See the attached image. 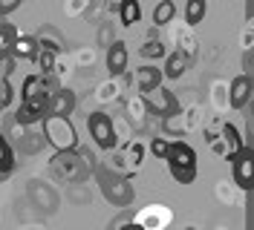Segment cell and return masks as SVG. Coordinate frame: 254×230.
<instances>
[{
	"mask_svg": "<svg viewBox=\"0 0 254 230\" xmlns=\"http://www.w3.org/2000/svg\"><path fill=\"white\" fill-rule=\"evenodd\" d=\"M139 52H142L144 58H150V61H153V58H162V55H165V44H162L159 38H147Z\"/></svg>",
	"mask_w": 254,
	"mask_h": 230,
	"instance_id": "d4e9b609",
	"label": "cell"
},
{
	"mask_svg": "<svg viewBox=\"0 0 254 230\" xmlns=\"http://www.w3.org/2000/svg\"><path fill=\"white\" fill-rule=\"evenodd\" d=\"M95 179H98V187L104 193V199L116 204V207H127L133 201V187L127 182V176H119L107 167H95Z\"/></svg>",
	"mask_w": 254,
	"mask_h": 230,
	"instance_id": "3957f363",
	"label": "cell"
},
{
	"mask_svg": "<svg viewBox=\"0 0 254 230\" xmlns=\"http://www.w3.org/2000/svg\"><path fill=\"white\" fill-rule=\"evenodd\" d=\"M130 225H133V210L127 207L125 213H122V216H116V219L110 222V230H116V228H130Z\"/></svg>",
	"mask_w": 254,
	"mask_h": 230,
	"instance_id": "4316f807",
	"label": "cell"
},
{
	"mask_svg": "<svg viewBox=\"0 0 254 230\" xmlns=\"http://www.w3.org/2000/svg\"><path fill=\"white\" fill-rule=\"evenodd\" d=\"M133 84L139 87V92H150L153 87L162 84V69H156L153 63H144L133 72Z\"/></svg>",
	"mask_w": 254,
	"mask_h": 230,
	"instance_id": "4fadbf2b",
	"label": "cell"
},
{
	"mask_svg": "<svg viewBox=\"0 0 254 230\" xmlns=\"http://www.w3.org/2000/svg\"><path fill=\"white\" fill-rule=\"evenodd\" d=\"M41 133L49 141V147L55 153H66V150H78V130L69 115H58V112H47L41 118Z\"/></svg>",
	"mask_w": 254,
	"mask_h": 230,
	"instance_id": "6da1fadb",
	"label": "cell"
},
{
	"mask_svg": "<svg viewBox=\"0 0 254 230\" xmlns=\"http://www.w3.org/2000/svg\"><path fill=\"white\" fill-rule=\"evenodd\" d=\"M208 15V0H185V23L199 26Z\"/></svg>",
	"mask_w": 254,
	"mask_h": 230,
	"instance_id": "ffe728a7",
	"label": "cell"
},
{
	"mask_svg": "<svg viewBox=\"0 0 254 230\" xmlns=\"http://www.w3.org/2000/svg\"><path fill=\"white\" fill-rule=\"evenodd\" d=\"M52 170H55L61 179H69V182H84V179L90 176L87 161H81V158H78V150L55 153V155H52Z\"/></svg>",
	"mask_w": 254,
	"mask_h": 230,
	"instance_id": "5b68a950",
	"label": "cell"
},
{
	"mask_svg": "<svg viewBox=\"0 0 254 230\" xmlns=\"http://www.w3.org/2000/svg\"><path fill=\"white\" fill-rule=\"evenodd\" d=\"M12 170H15V153H12L9 141L0 136V182H6Z\"/></svg>",
	"mask_w": 254,
	"mask_h": 230,
	"instance_id": "44dd1931",
	"label": "cell"
},
{
	"mask_svg": "<svg viewBox=\"0 0 254 230\" xmlns=\"http://www.w3.org/2000/svg\"><path fill=\"white\" fill-rule=\"evenodd\" d=\"M168 147H171L168 138H153V141H150V153L156 155V158H162V161H165V155H168Z\"/></svg>",
	"mask_w": 254,
	"mask_h": 230,
	"instance_id": "484cf974",
	"label": "cell"
},
{
	"mask_svg": "<svg viewBox=\"0 0 254 230\" xmlns=\"http://www.w3.org/2000/svg\"><path fill=\"white\" fill-rule=\"evenodd\" d=\"M222 144H225V153L228 155H234L237 150H243V147H252L246 138L240 136V130L234 124H222Z\"/></svg>",
	"mask_w": 254,
	"mask_h": 230,
	"instance_id": "ac0fdd59",
	"label": "cell"
},
{
	"mask_svg": "<svg viewBox=\"0 0 254 230\" xmlns=\"http://www.w3.org/2000/svg\"><path fill=\"white\" fill-rule=\"evenodd\" d=\"M35 52H38L35 35H20V32H17L15 44H12V58H15V61H32Z\"/></svg>",
	"mask_w": 254,
	"mask_h": 230,
	"instance_id": "9a60e30c",
	"label": "cell"
},
{
	"mask_svg": "<svg viewBox=\"0 0 254 230\" xmlns=\"http://www.w3.org/2000/svg\"><path fill=\"white\" fill-rule=\"evenodd\" d=\"M144 104H147V112L150 115H159V118H171L179 112V101H176V95L171 90H165L162 84L153 87L150 92H142Z\"/></svg>",
	"mask_w": 254,
	"mask_h": 230,
	"instance_id": "8992f818",
	"label": "cell"
},
{
	"mask_svg": "<svg viewBox=\"0 0 254 230\" xmlns=\"http://www.w3.org/2000/svg\"><path fill=\"white\" fill-rule=\"evenodd\" d=\"M12 66H15V58H12V55H0V81H6V78H9Z\"/></svg>",
	"mask_w": 254,
	"mask_h": 230,
	"instance_id": "f1b7e54d",
	"label": "cell"
},
{
	"mask_svg": "<svg viewBox=\"0 0 254 230\" xmlns=\"http://www.w3.org/2000/svg\"><path fill=\"white\" fill-rule=\"evenodd\" d=\"M171 219H174V213L168 210V204H147L144 210L133 213V225L156 230V228H165V225H171Z\"/></svg>",
	"mask_w": 254,
	"mask_h": 230,
	"instance_id": "9c48e42d",
	"label": "cell"
},
{
	"mask_svg": "<svg viewBox=\"0 0 254 230\" xmlns=\"http://www.w3.org/2000/svg\"><path fill=\"white\" fill-rule=\"evenodd\" d=\"M119 3H122V0H107V6H110L113 12H116V9H119Z\"/></svg>",
	"mask_w": 254,
	"mask_h": 230,
	"instance_id": "f546056e",
	"label": "cell"
},
{
	"mask_svg": "<svg viewBox=\"0 0 254 230\" xmlns=\"http://www.w3.org/2000/svg\"><path fill=\"white\" fill-rule=\"evenodd\" d=\"M87 133L93 138L95 147H101V150H116L119 147V136H116V124L107 112H90L87 115Z\"/></svg>",
	"mask_w": 254,
	"mask_h": 230,
	"instance_id": "277c9868",
	"label": "cell"
},
{
	"mask_svg": "<svg viewBox=\"0 0 254 230\" xmlns=\"http://www.w3.org/2000/svg\"><path fill=\"white\" fill-rule=\"evenodd\" d=\"M252 75H237L234 81H231V90H228V104H231V109H246L249 107V101H252Z\"/></svg>",
	"mask_w": 254,
	"mask_h": 230,
	"instance_id": "30bf717a",
	"label": "cell"
},
{
	"mask_svg": "<svg viewBox=\"0 0 254 230\" xmlns=\"http://www.w3.org/2000/svg\"><path fill=\"white\" fill-rule=\"evenodd\" d=\"M78 107V98L75 92L66 90V87H58V90L49 92V104L47 112H58V115H72V109Z\"/></svg>",
	"mask_w": 254,
	"mask_h": 230,
	"instance_id": "7c38bea8",
	"label": "cell"
},
{
	"mask_svg": "<svg viewBox=\"0 0 254 230\" xmlns=\"http://www.w3.org/2000/svg\"><path fill=\"white\" fill-rule=\"evenodd\" d=\"M15 38H17L15 26L0 20V55H12V44H15Z\"/></svg>",
	"mask_w": 254,
	"mask_h": 230,
	"instance_id": "cb8c5ba5",
	"label": "cell"
},
{
	"mask_svg": "<svg viewBox=\"0 0 254 230\" xmlns=\"http://www.w3.org/2000/svg\"><path fill=\"white\" fill-rule=\"evenodd\" d=\"M47 104H49V92H35V95H23L20 107H17L15 121L20 127H32L47 115Z\"/></svg>",
	"mask_w": 254,
	"mask_h": 230,
	"instance_id": "52a82bcc",
	"label": "cell"
},
{
	"mask_svg": "<svg viewBox=\"0 0 254 230\" xmlns=\"http://www.w3.org/2000/svg\"><path fill=\"white\" fill-rule=\"evenodd\" d=\"M116 15H119L122 26H136L142 20V6H139V0H122L119 9H116Z\"/></svg>",
	"mask_w": 254,
	"mask_h": 230,
	"instance_id": "e0dca14e",
	"label": "cell"
},
{
	"mask_svg": "<svg viewBox=\"0 0 254 230\" xmlns=\"http://www.w3.org/2000/svg\"><path fill=\"white\" fill-rule=\"evenodd\" d=\"M23 6V0H0V17L12 15V12H17Z\"/></svg>",
	"mask_w": 254,
	"mask_h": 230,
	"instance_id": "83f0119b",
	"label": "cell"
},
{
	"mask_svg": "<svg viewBox=\"0 0 254 230\" xmlns=\"http://www.w3.org/2000/svg\"><path fill=\"white\" fill-rule=\"evenodd\" d=\"M188 63H190V55H185V52H171L165 58V66H162V78H171V81L182 78L185 69H188Z\"/></svg>",
	"mask_w": 254,
	"mask_h": 230,
	"instance_id": "5bb4252c",
	"label": "cell"
},
{
	"mask_svg": "<svg viewBox=\"0 0 254 230\" xmlns=\"http://www.w3.org/2000/svg\"><path fill=\"white\" fill-rule=\"evenodd\" d=\"M176 15V6L174 0H162V3H156V9H153V26H165V23H171Z\"/></svg>",
	"mask_w": 254,
	"mask_h": 230,
	"instance_id": "7402d4cb",
	"label": "cell"
},
{
	"mask_svg": "<svg viewBox=\"0 0 254 230\" xmlns=\"http://www.w3.org/2000/svg\"><path fill=\"white\" fill-rule=\"evenodd\" d=\"M127 118H130V124H139V127L147 121V104H144V98H130L127 101Z\"/></svg>",
	"mask_w": 254,
	"mask_h": 230,
	"instance_id": "603a6c76",
	"label": "cell"
},
{
	"mask_svg": "<svg viewBox=\"0 0 254 230\" xmlns=\"http://www.w3.org/2000/svg\"><path fill=\"white\" fill-rule=\"evenodd\" d=\"M228 161H231L234 184H237L240 190H252V184H254V153H252V147H243V150H237L234 155H228Z\"/></svg>",
	"mask_w": 254,
	"mask_h": 230,
	"instance_id": "ba28073f",
	"label": "cell"
},
{
	"mask_svg": "<svg viewBox=\"0 0 254 230\" xmlns=\"http://www.w3.org/2000/svg\"><path fill=\"white\" fill-rule=\"evenodd\" d=\"M35 41H38L41 46H49V49H55L58 55H61L64 49H66V41H64V38H61V35H58L55 29H52V26H41V29L35 32Z\"/></svg>",
	"mask_w": 254,
	"mask_h": 230,
	"instance_id": "d6986e66",
	"label": "cell"
},
{
	"mask_svg": "<svg viewBox=\"0 0 254 230\" xmlns=\"http://www.w3.org/2000/svg\"><path fill=\"white\" fill-rule=\"evenodd\" d=\"M127 63H130V55H127L125 41H113V44H107V72H110V78L125 75Z\"/></svg>",
	"mask_w": 254,
	"mask_h": 230,
	"instance_id": "8fae6325",
	"label": "cell"
},
{
	"mask_svg": "<svg viewBox=\"0 0 254 230\" xmlns=\"http://www.w3.org/2000/svg\"><path fill=\"white\" fill-rule=\"evenodd\" d=\"M35 66H38V72L41 75H49V72H55L58 69V52L55 49H49V46H41L38 44V52H35Z\"/></svg>",
	"mask_w": 254,
	"mask_h": 230,
	"instance_id": "2e32d148",
	"label": "cell"
},
{
	"mask_svg": "<svg viewBox=\"0 0 254 230\" xmlns=\"http://www.w3.org/2000/svg\"><path fill=\"white\" fill-rule=\"evenodd\" d=\"M165 161L176 184H190L196 179V150L188 141H171Z\"/></svg>",
	"mask_w": 254,
	"mask_h": 230,
	"instance_id": "7a4b0ae2",
	"label": "cell"
}]
</instances>
